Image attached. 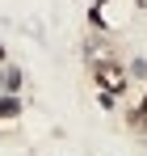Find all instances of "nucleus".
Masks as SVG:
<instances>
[{
  "mask_svg": "<svg viewBox=\"0 0 147 156\" xmlns=\"http://www.w3.org/2000/svg\"><path fill=\"white\" fill-rule=\"evenodd\" d=\"M93 80H97V89L105 97H118V93H126V84H130V72H126V63H118V59H97L93 63Z\"/></svg>",
  "mask_w": 147,
  "mask_h": 156,
  "instance_id": "nucleus-1",
  "label": "nucleus"
},
{
  "mask_svg": "<svg viewBox=\"0 0 147 156\" xmlns=\"http://www.w3.org/2000/svg\"><path fill=\"white\" fill-rule=\"evenodd\" d=\"M17 114H21V101H17V97H4V93H0V118H17Z\"/></svg>",
  "mask_w": 147,
  "mask_h": 156,
  "instance_id": "nucleus-2",
  "label": "nucleus"
},
{
  "mask_svg": "<svg viewBox=\"0 0 147 156\" xmlns=\"http://www.w3.org/2000/svg\"><path fill=\"white\" fill-rule=\"evenodd\" d=\"M0 63H4V42H0Z\"/></svg>",
  "mask_w": 147,
  "mask_h": 156,
  "instance_id": "nucleus-3",
  "label": "nucleus"
}]
</instances>
